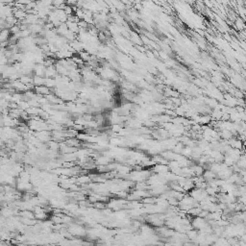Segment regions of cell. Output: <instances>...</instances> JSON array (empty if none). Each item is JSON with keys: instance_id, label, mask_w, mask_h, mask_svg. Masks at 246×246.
Returning a JSON list of instances; mask_svg holds the SVG:
<instances>
[{"instance_id": "cell-1", "label": "cell", "mask_w": 246, "mask_h": 246, "mask_svg": "<svg viewBox=\"0 0 246 246\" xmlns=\"http://www.w3.org/2000/svg\"><path fill=\"white\" fill-rule=\"evenodd\" d=\"M37 91L38 93H41V94H48L49 93V89L47 88L46 86H38L37 89Z\"/></svg>"}, {"instance_id": "cell-2", "label": "cell", "mask_w": 246, "mask_h": 246, "mask_svg": "<svg viewBox=\"0 0 246 246\" xmlns=\"http://www.w3.org/2000/svg\"><path fill=\"white\" fill-rule=\"evenodd\" d=\"M89 181H91V179L89 176H80L76 179V182H78L79 184H85V183H88Z\"/></svg>"}, {"instance_id": "cell-3", "label": "cell", "mask_w": 246, "mask_h": 246, "mask_svg": "<svg viewBox=\"0 0 246 246\" xmlns=\"http://www.w3.org/2000/svg\"><path fill=\"white\" fill-rule=\"evenodd\" d=\"M44 79H43V78L41 77H40V76H36L35 78H34V84H36V85H38V86H41V85H43L44 84Z\"/></svg>"}]
</instances>
